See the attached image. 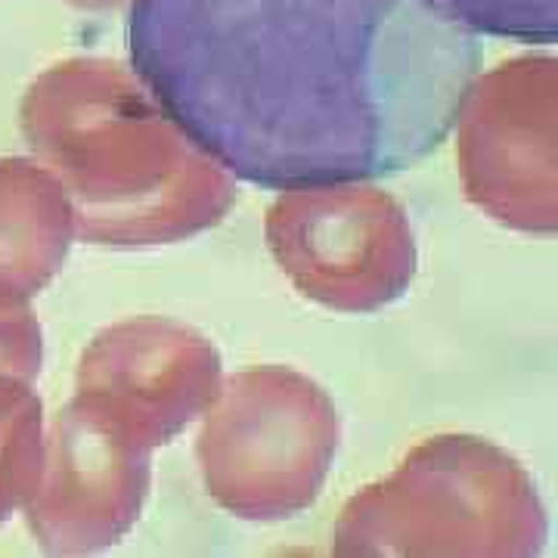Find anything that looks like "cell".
Wrapping results in <instances>:
<instances>
[{
  "mask_svg": "<svg viewBox=\"0 0 558 558\" xmlns=\"http://www.w3.org/2000/svg\"><path fill=\"white\" fill-rule=\"evenodd\" d=\"M128 53L168 121L260 190H332L432 156L478 78L425 0H134Z\"/></svg>",
  "mask_w": 558,
  "mask_h": 558,
  "instance_id": "obj_1",
  "label": "cell"
},
{
  "mask_svg": "<svg viewBox=\"0 0 558 558\" xmlns=\"http://www.w3.org/2000/svg\"><path fill=\"white\" fill-rule=\"evenodd\" d=\"M447 22L469 35L553 44L558 28L556 0H425Z\"/></svg>",
  "mask_w": 558,
  "mask_h": 558,
  "instance_id": "obj_2",
  "label": "cell"
}]
</instances>
